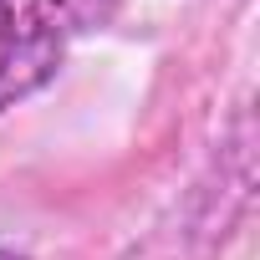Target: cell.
<instances>
[{"mask_svg": "<svg viewBox=\"0 0 260 260\" xmlns=\"http://www.w3.org/2000/svg\"><path fill=\"white\" fill-rule=\"evenodd\" d=\"M117 16V0H0V117L36 97L72 46Z\"/></svg>", "mask_w": 260, "mask_h": 260, "instance_id": "1", "label": "cell"}, {"mask_svg": "<svg viewBox=\"0 0 260 260\" xmlns=\"http://www.w3.org/2000/svg\"><path fill=\"white\" fill-rule=\"evenodd\" d=\"M0 260H26V255H16V250H0Z\"/></svg>", "mask_w": 260, "mask_h": 260, "instance_id": "2", "label": "cell"}]
</instances>
